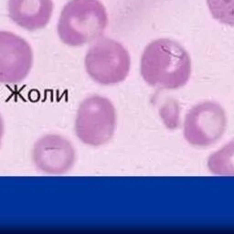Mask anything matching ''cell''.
<instances>
[{
	"label": "cell",
	"mask_w": 234,
	"mask_h": 234,
	"mask_svg": "<svg viewBox=\"0 0 234 234\" xmlns=\"http://www.w3.org/2000/svg\"><path fill=\"white\" fill-rule=\"evenodd\" d=\"M208 167L214 175H234V140L211 154Z\"/></svg>",
	"instance_id": "9"
},
{
	"label": "cell",
	"mask_w": 234,
	"mask_h": 234,
	"mask_svg": "<svg viewBox=\"0 0 234 234\" xmlns=\"http://www.w3.org/2000/svg\"><path fill=\"white\" fill-rule=\"evenodd\" d=\"M8 16L18 27L36 31L47 26L53 13L52 0H8Z\"/></svg>",
	"instance_id": "8"
},
{
	"label": "cell",
	"mask_w": 234,
	"mask_h": 234,
	"mask_svg": "<svg viewBox=\"0 0 234 234\" xmlns=\"http://www.w3.org/2000/svg\"><path fill=\"white\" fill-rule=\"evenodd\" d=\"M84 66L94 82L112 85L126 79L131 68V58L127 49L117 40L99 38L88 49Z\"/></svg>",
	"instance_id": "4"
},
{
	"label": "cell",
	"mask_w": 234,
	"mask_h": 234,
	"mask_svg": "<svg viewBox=\"0 0 234 234\" xmlns=\"http://www.w3.org/2000/svg\"><path fill=\"white\" fill-rule=\"evenodd\" d=\"M108 25V14L100 0H70L57 24L59 39L70 47H81L98 39Z\"/></svg>",
	"instance_id": "2"
},
{
	"label": "cell",
	"mask_w": 234,
	"mask_h": 234,
	"mask_svg": "<svg viewBox=\"0 0 234 234\" xmlns=\"http://www.w3.org/2000/svg\"><path fill=\"white\" fill-rule=\"evenodd\" d=\"M4 133H5V124H4V120L0 114V146L2 144V139L4 136Z\"/></svg>",
	"instance_id": "11"
},
{
	"label": "cell",
	"mask_w": 234,
	"mask_h": 234,
	"mask_svg": "<svg viewBox=\"0 0 234 234\" xmlns=\"http://www.w3.org/2000/svg\"><path fill=\"white\" fill-rule=\"evenodd\" d=\"M115 128L116 112L109 99L93 95L81 103L75 119V133L83 144L104 145L112 139Z\"/></svg>",
	"instance_id": "3"
},
{
	"label": "cell",
	"mask_w": 234,
	"mask_h": 234,
	"mask_svg": "<svg viewBox=\"0 0 234 234\" xmlns=\"http://www.w3.org/2000/svg\"><path fill=\"white\" fill-rule=\"evenodd\" d=\"M33 65L29 43L10 31H0V82L17 84L24 81Z\"/></svg>",
	"instance_id": "6"
},
{
	"label": "cell",
	"mask_w": 234,
	"mask_h": 234,
	"mask_svg": "<svg viewBox=\"0 0 234 234\" xmlns=\"http://www.w3.org/2000/svg\"><path fill=\"white\" fill-rule=\"evenodd\" d=\"M31 156L36 167L48 175H63L70 171L76 161L73 145L57 134L40 137L33 146Z\"/></svg>",
	"instance_id": "7"
},
{
	"label": "cell",
	"mask_w": 234,
	"mask_h": 234,
	"mask_svg": "<svg viewBox=\"0 0 234 234\" xmlns=\"http://www.w3.org/2000/svg\"><path fill=\"white\" fill-rule=\"evenodd\" d=\"M141 75L152 87L176 90L185 86L191 75V58L186 48L170 38L150 42L141 57Z\"/></svg>",
	"instance_id": "1"
},
{
	"label": "cell",
	"mask_w": 234,
	"mask_h": 234,
	"mask_svg": "<svg viewBox=\"0 0 234 234\" xmlns=\"http://www.w3.org/2000/svg\"><path fill=\"white\" fill-rule=\"evenodd\" d=\"M227 126V116L221 106L203 102L192 107L184 121V136L192 145L208 147L221 138Z\"/></svg>",
	"instance_id": "5"
},
{
	"label": "cell",
	"mask_w": 234,
	"mask_h": 234,
	"mask_svg": "<svg viewBox=\"0 0 234 234\" xmlns=\"http://www.w3.org/2000/svg\"><path fill=\"white\" fill-rule=\"evenodd\" d=\"M211 16L220 23L234 27V0H206Z\"/></svg>",
	"instance_id": "10"
}]
</instances>
